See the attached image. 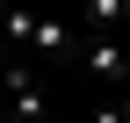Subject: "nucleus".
Returning a JSON list of instances; mask_svg holds the SVG:
<instances>
[{"instance_id": "20e7f679", "label": "nucleus", "mask_w": 130, "mask_h": 123, "mask_svg": "<svg viewBox=\"0 0 130 123\" xmlns=\"http://www.w3.org/2000/svg\"><path fill=\"white\" fill-rule=\"evenodd\" d=\"M123 123H130V94H123Z\"/></svg>"}, {"instance_id": "f257e3e1", "label": "nucleus", "mask_w": 130, "mask_h": 123, "mask_svg": "<svg viewBox=\"0 0 130 123\" xmlns=\"http://www.w3.org/2000/svg\"><path fill=\"white\" fill-rule=\"evenodd\" d=\"M0 94H7V123H51V101H43L36 65H0Z\"/></svg>"}, {"instance_id": "7ed1b4c3", "label": "nucleus", "mask_w": 130, "mask_h": 123, "mask_svg": "<svg viewBox=\"0 0 130 123\" xmlns=\"http://www.w3.org/2000/svg\"><path fill=\"white\" fill-rule=\"evenodd\" d=\"M79 22H94V29H116V22H130V0H87V7H79Z\"/></svg>"}, {"instance_id": "f03ea898", "label": "nucleus", "mask_w": 130, "mask_h": 123, "mask_svg": "<svg viewBox=\"0 0 130 123\" xmlns=\"http://www.w3.org/2000/svg\"><path fill=\"white\" fill-rule=\"evenodd\" d=\"M79 65L94 72V80H116V87H130V51L116 36H94V43H79Z\"/></svg>"}]
</instances>
